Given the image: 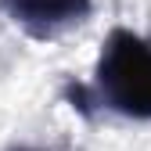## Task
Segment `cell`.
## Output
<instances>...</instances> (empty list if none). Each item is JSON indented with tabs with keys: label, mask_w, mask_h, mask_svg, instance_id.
Returning a JSON list of instances; mask_svg holds the SVG:
<instances>
[{
	"label": "cell",
	"mask_w": 151,
	"mask_h": 151,
	"mask_svg": "<svg viewBox=\"0 0 151 151\" xmlns=\"http://www.w3.org/2000/svg\"><path fill=\"white\" fill-rule=\"evenodd\" d=\"M93 101L126 119H151V40L111 29L93 65Z\"/></svg>",
	"instance_id": "obj_1"
},
{
	"label": "cell",
	"mask_w": 151,
	"mask_h": 151,
	"mask_svg": "<svg viewBox=\"0 0 151 151\" xmlns=\"http://www.w3.org/2000/svg\"><path fill=\"white\" fill-rule=\"evenodd\" d=\"M11 22L32 40H54L90 18V0H0Z\"/></svg>",
	"instance_id": "obj_2"
},
{
	"label": "cell",
	"mask_w": 151,
	"mask_h": 151,
	"mask_svg": "<svg viewBox=\"0 0 151 151\" xmlns=\"http://www.w3.org/2000/svg\"><path fill=\"white\" fill-rule=\"evenodd\" d=\"M65 101L79 111V115H86V119L93 115V104H97V101H93V90L86 83H79V79H68L65 83Z\"/></svg>",
	"instance_id": "obj_3"
},
{
	"label": "cell",
	"mask_w": 151,
	"mask_h": 151,
	"mask_svg": "<svg viewBox=\"0 0 151 151\" xmlns=\"http://www.w3.org/2000/svg\"><path fill=\"white\" fill-rule=\"evenodd\" d=\"M11 151H40V147H11Z\"/></svg>",
	"instance_id": "obj_4"
}]
</instances>
